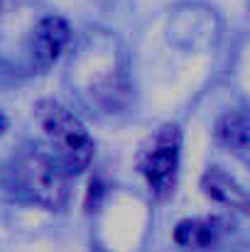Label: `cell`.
Segmentation results:
<instances>
[{"instance_id": "obj_1", "label": "cell", "mask_w": 250, "mask_h": 252, "mask_svg": "<svg viewBox=\"0 0 250 252\" xmlns=\"http://www.w3.org/2000/svg\"><path fill=\"white\" fill-rule=\"evenodd\" d=\"M35 115L49 142L52 155L64 164V169L69 174L86 171L93 159V140L81 120L57 100L37 103Z\"/></svg>"}, {"instance_id": "obj_4", "label": "cell", "mask_w": 250, "mask_h": 252, "mask_svg": "<svg viewBox=\"0 0 250 252\" xmlns=\"http://www.w3.org/2000/svg\"><path fill=\"white\" fill-rule=\"evenodd\" d=\"M69 39H71V30H69V25H67L64 17L49 15V17L39 20V25L32 30V37H30L32 64L39 71L52 69L59 62V57L64 54Z\"/></svg>"}, {"instance_id": "obj_5", "label": "cell", "mask_w": 250, "mask_h": 252, "mask_svg": "<svg viewBox=\"0 0 250 252\" xmlns=\"http://www.w3.org/2000/svg\"><path fill=\"white\" fill-rule=\"evenodd\" d=\"M201 189H204V193H206L211 201H216V203H221V206L236 208V211H241V213L248 211V191H246L231 174H226L221 167H211L204 171V176H201Z\"/></svg>"}, {"instance_id": "obj_8", "label": "cell", "mask_w": 250, "mask_h": 252, "mask_svg": "<svg viewBox=\"0 0 250 252\" xmlns=\"http://www.w3.org/2000/svg\"><path fill=\"white\" fill-rule=\"evenodd\" d=\"M5 130H7V118H5V113L0 110V137L5 135Z\"/></svg>"}, {"instance_id": "obj_3", "label": "cell", "mask_w": 250, "mask_h": 252, "mask_svg": "<svg viewBox=\"0 0 250 252\" xmlns=\"http://www.w3.org/2000/svg\"><path fill=\"white\" fill-rule=\"evenodd\" d=\"M179 150L181 135L177 125H162L143 147L138 167L145 176L150 191L157 198H167L174 191L177 171H179Z\"/></svg>"}, {"instance_id": "obj_7", "label": "cell", "mask_w": 250, "mask_h": 252, "mask_svg": "<svg viewBox=\"0 0 250 252\" xmlns=\"http://www.w3.org/2000/svg\"><path fill=\"white\" fill-rule=\"evenodd\" d=\"M174 243L181 250H209L216 243V225L204 218L179 220L174 228Z\"/></svg>"}, {"instance_id": "obj_2", "label": "cell", "mask_w": 250, "mask_h": 252, "mask_svg": "<svg viewBox=\"0 0 250 252\" xmlns=\"http://www.w3.org/2000/svg\"><path fill=\"white\" fill-rule=\"evenodd\" d=\"M69 171L47 150H30L17 162L22 191L42 208L59 211L69 201Z\"/></svg>"}, {"instance_id": "obj_6", "label": "cell", "mask_w": 250, "mask_h": 252, "mask_svg": "<svg viewBox=\"0 0 250 252\" xmlns=\"http://www.w3.org/2000/svg\"><path fill=\"white\" fill-rule=\"evenodd\" d=\"M216 140L228 147L231 152H236L238 157H246L250 147V123L248 115L243 110H233L226 113L218 123H216Z\"/></svg>"}]
</instances>
